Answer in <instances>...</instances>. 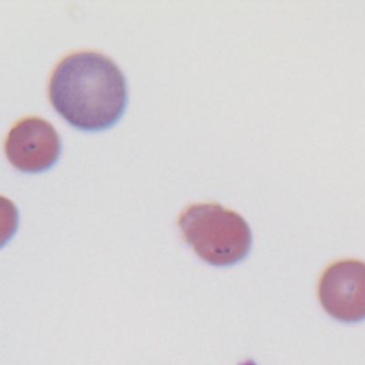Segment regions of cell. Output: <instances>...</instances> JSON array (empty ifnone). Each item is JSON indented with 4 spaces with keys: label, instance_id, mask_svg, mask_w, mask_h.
Returning <instances> with one entry per match:
<instances>
[{
    "label": "cell",
    "instance_id": "6da1fadb",
    "mask_svg": "<svg viewBox=\"0 0 365 365\" xmlns=\"http://www.w3.org/2000/svg\"><path fill=\"white\" fill-rule=\"evenodd\" d=\"M48 98L57 114L74 128L103 131L117 124L125 111L127 81L108 57L78 51L64 57L54 68Z\"/></svg>",
    "mask_w": 365,
    "mask_h": 365
},
{
    "label": "cell",
    "instance_id": "7a4b0ae2",
    "mask_svg": "<svg viewBox=\"0 0 365 365\" xmlns=\"http://www.w3.org/2000/svg\"><path fill=\"white\" fill-rule=\"evenodd\" d=\"M184 241L207 264L230 267L247 258L252 245L248 222L235 211L215 202L192 204L180 218Z\"/></svg>",
    "mask_w": 365,
    "mask_h": 365
},
{
    "label": "cell",
    "instance_id": "3957f363",
    "mask_svg": "<svg viewBox=\"0 0 365 365\" xmlns=\"http://www.w3.org/2000/svg\"><path fill=\"white\" fill-rule=\"evenodd\" d=\"M318 297L322 308L341 322L365 319V262L341 259L321 275Z\"/></svg>",
    "mask_w": 365,
    "mask_h": 365
},
{
    "label": "cell",
    "instance_id": "277c9868",
    "mask_svg": "<svg viewBox=\"0 0 365 365\" xmlns=\"http://www.w3.org/2000/svg\"><path fill=\"white\" fill-rule=\"evenodd\" d=\"M4 153L19 171L38 174L54 167L61 154V141L48 121L27 117L9 131Z\"/></svg>",
    "mask_w": 365,
    "mask_h": 365
},
{
    "label": "cell",
    "instance_id": "5b68a950",
    "mask_svg": "<svg viewBox=\"0 0 365 365\" xmlns=\"http://www.w3.org/2000/svg\"><path fill=\"white\" fill-rule=\"evenodd\" d=\"M19 228V210L14 202L0 195V248L14 237Z\"/></svg>",
    "mask_w": 365,
    "mask_h": 365
}]
</instances>
